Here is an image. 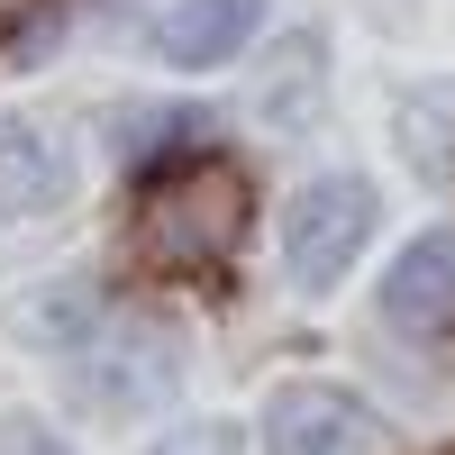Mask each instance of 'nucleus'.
I'll list each match as a JSON object with an SVG mask.
<instances>
[{"instance_id":"obj_4","label":"nucleus","mask_w":455,"mask_h":455,"mask_svg":"<svg viewBox=\"0 0 455 455\" xmlns=\"http://www.w3.org/2000/svg\"><path fill=\"white\" fill-rule=\"evenodd\" d=\"M264 446L274 455H383V419L328 383H291V392H274Z\"/></svg>"},{"instance_id":"obj_5","label":"nucleus","mask_w":455,"mask_h":455,"mask_svg":"<svg viewBox=\"0 0 455 455\" xmlns=\"http://www.w3.org/2000/svg\"><path fill=\"white\" fill-rule=\"evenodd\" d=\"M383 319L410 328V337H437L455 328V228H437V237H419L392 274H383Z\"/></svg>"},{"instance_id":"obj_2","label":"nucleus","mask_w":455,"mask_h":455,"mask_svg":"<svg viewBox=\"0 0 455 455\" xmlns=\"http://www.w3.org/2000/svg\"><path fill=\"white\" fill-rule=\"evenodd\" d=\"M364 237H373V192H364L355 173L310 182V192L291 201V219H283V255H291L300 283H337V274L355 264Z\"/></svg>"},{"instance_id":"obj_13","label":"nucleus","mask_w":455,"mask_h":455,"mask_svg":"<svg viewBox=\"0 0 455 455\" xmlns=\"http://www.w3.org/2000/svg\"><path fill=\"white\" fill-rule=\"evenodd\" d=\"M10 10H19V0H0V19H10Z\"/></svg>"},{"instance_id":"obj_3","label":"nucleus","mask_w":455,"mask_h":455,"mask_svg":"<svg viewBox=\"0 0 455 455\" xmlns=\"http://www.w3.org/2000/svg\"><path fill=\"white\" fill-rule=\"evenodd\" d=\"M83 392L100 410H146L173 392V337L156 319H109L92 347H83Z\"/></svg>"},{"instance_id":"obj_11","label":"nucleus","mask_w":455,"mask_h":455,"mask_svg":"<svg viewBox=\"0 0 455 455\" xmlns=\"http://www.w3.org/2000/svg\"><path fill=\"white\" fill-rule=\"evenodd\" d=\"M146 455H237V428H228V419H201V428H173V437H156Z\"/></svg>"},{"instance_id":"obj_8","label":"nucleus","mask_w":455,"mask_h":455,"mask_svg":"<svg viewBox=\"0 0 455 455\" xmlns=\"http://www.w3.org/2000/svg\"><path fill=\"white\" fill-rule=\"evenodd\" d=\"M264 119L274 128H310L319 119V36H291L264 73Z\"/></svg>"},{"instance_id":"obj_1","label":"nucleus","mask_w":455,"mask_h":455,"mask_svg":"<svg viewBox=\"0 0 455 455\" xmlns=\"http://www.w3.org/2000/svg\"><path fill=\"white\" fill-rule=\"evenodd\" d=\"M246 237V173L237 164H182L173 182L146 192V246L182 274H201V264H228Z\"/></svg>"},{"instance_id":"obj_9","label":"nucleus","mask_w":455,"mask_h":455,"mask_svg":"<svg viewBox=\"0 0 455 455\" xmlns=\"http://www.w3.org/2000/svg\"><path fill=\"white\" fill-rule=\"evenodd\" d=\"M401 137H410V164L419 173H455V92L401 100Z\"/></svg>"},{"instance_id":"obj_7","label":"nucleus","mask_w":455,"mask_h":455,"mask_svg":"<svg viewBox=\"0 0 455 455\" xmlns=\"http://www.w3.org/2000/svg\"><path fill=\"white\" fill-rule=\"evenodd\" d=\"M64 192V156L28 119H0V219H28Z\"/></svg>"},{"instance_id":"obj_10","label":"nucleus","mask_w":455,"mask_h":455,"mask_svg":"<svg viewBox=\"0 0 455 455\" xmlns=\"http://www.w3.org/2000/svg\"><path fill=\"white\" fill-rule=\"evenodd\" d=\"M201 128H210L201 109H128V119H119V156L146 164V156H156V137H201Z\"/></svg>"},{"instance_id":"obj_12","label":"nucleus","mask_w":455,"mask_h":455,"mask_svg":"<svg viewBox=\"0 0 455 455\" xmlns=\"http://www.w3.org/2000/svg\"><path fill=\"white\" fill-rule=\"evenodd\" d=\"M0 455H64V446H55L46 428H36L28 410H10V419H0Z\"/></svg>"},{"instance_id":"obj_6","label":"nucleus","mask_w":455,"mask_h":455,"mask_svg":"<svg viewBox=\"0 0 455 455\" xmlns=\"http://www.w3.org/2000/svg\"><path fill=\"white\" fill-rule=\"evenodd\" d=\"M255 19H264V0H173V10L156 19V55L164 64H219V55H237L246 36H255Z\"/></svg>"}]
</instances>
